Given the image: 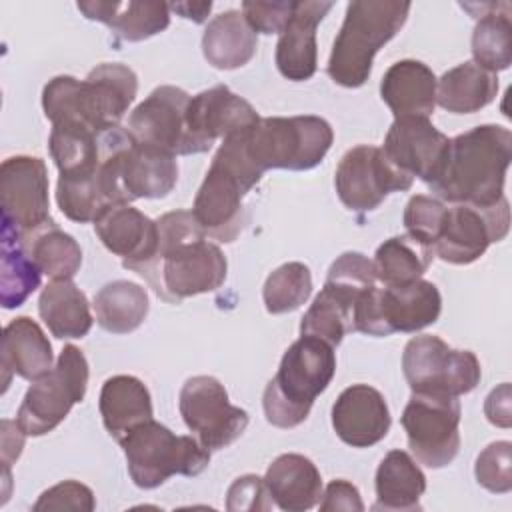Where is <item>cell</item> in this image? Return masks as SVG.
<instances>
[{"instance_id":"7dc6e473","label":"cell","mask_w":512,"mask_h":512,"mask_svg":"<svg viewBox=\"0 0 512 512\" xmlns=\"http://www.w3.org/2000/svg\"><path fill=\"white\" fill-rule=\"evenodd\" d=\"M484 414L486 418L500 428H510L512 424V412H510V384L504 382L498 388H494L486 402H484Z\"/></svg>"},{"instance_id":"d6a6232c","label":"cell","mask_w":512,"mask_h":512,"mask_svg":"<svg viewBox=\"0 0 512 512\" xmlns=\"http://www.w3.org/2000/svg\"><path fill=\"white\" fill-rule=\"evenodd\" d=\"M148 308L146 288L128 280L108 282L94 296L96 322L112 334L136 330L146 320Z\"/></svg>"},{"instance_id":"7c38bea8","label":"cell","mask_w":512,"mask_h":512,"mask_svg":"<svg viewBox=\"0 0 512 512\" xmlns=\"http://www.w3.org/2000/svg\"><path fill=\"white\" fill-rule=\"evenodd\" d=\"M410 452L428 468L448 466L460 450L458 396L412 392L400 418Z\"/></svg>"},{"instance_id":"ffe728a7","label":"cell","mask_w":512,"mask_h":512,"mask_svg":"<svg viewBox=\"0 0 512 512\" xmlns=\"http://www.w3.org/2000/svg\"><path fill=\"white\" fill-rule=\"evenodd\" d=\"M390 410L384 396L368 384H352L332 406L336 436L352 448L378 444L390 430Z\"/></svg>"},{"instance_id":"5b68a950","label":"cell","mask_w":512,"mask_h":512,"mask_svg":"<svg viewBox=\"0 0 512 512\" xmlns=\"http://www.w3.org/2000/svg\"><path fill=\"white\" fill-rule=\"evenodd\" d=\"M410 2L398 0H356L346 6L342 28L332 44L326 72L344 86H362L370 72L376 52L392 40L404 26Z\"/></svg>"},{"instance_id":"836d02e7","label":"cell","mask_w":512,"mask_h":512,"mask_svg":"<svg viewBox=\"0 0 512 512\" xmlns=\"http://www.w3.org/2000/svg\"><path fill=\"white\" fill-rule=\"evenodd\" d=\"M434 260V250L410 234L384 240L374 254V274L382 286H400L422 278Z\"/></svg>"},{"instance_id":"6da1fadb","label":"cell","mask_w":512,"mask_h":512,"mask_svg":"<svg viewBox=\"0 0 512 512\" xmlns=\"http://www.w3.org/2000/svg\"><path fill=\"white\" fill-rule=\"evenodd\" d=\"M158 244L154 256L138 266L150 288L166 302L214 292L226 280L222 250L206 240L192 210H174L156 220Z\"/></svg>"},{"instance_id":"74e56055","label":"cell","mask_w":512,"mask_h":512,"mask_svg":"<svg viewBox=\"0 0 512 512\" xmlns=\"http://www.w3.org/2000/svg\"><path fill=\"white\" fill-rule=\"evenodd\" d=\"M348 332H354L352 306L330 290L322 288L300 322V334L320 338L330 346H338Z\"/></svg>"},{"instance_id":"f1b7e54d","label":"cell","mask_w":512,"mask_h":512,"mask_svg":"<svg viewBox=\"0 0 512 512\" xmlns=\"http://www.w3.org/2000/svg\"><path fill=\"white\" fill-rule=\"evenodd\" d=\"M258 48V34L240 10L214 16L202 34V52L218 70H234L248 64Z\"/></svg>"},{"instance_id":"484cf974","label":"cell","mask_w":512,"mask_h":512,"mask_svg":"<svg viewBox=\"0 0 512 512\" xmlns=\"http://www.w3.org/2000/svg\"><path fill=\"white\" fill-rule=\"evenodd\" d=\"M52 360V344L38 322L28 316H18L6 324L2 336L4 390L10 384L12 374H18L24 380H38L54 368Z\"/></svg>"},{"instance_id":"c3c4849f","label":"cell","mask_w":512,"mask_h":512,"mask_svg":"<svg viewBox=\"0 0 512 512\" xmlns=\"http://www.w3.org/2000/svg\"><path fill=\"white\" fill-rule=\"evenodd\" d=\"M24 430L18 426V422L2 420L0 422V458L4 470H10V464L18 460L24 448Z\"/></svg>"},{"instance_id":"f546056e","label":"cell","mask_w":512,"mask_h":512,"mask_svg":"<svg viewBox=\"0 0 512 512\" xmlns=\"http://www.w3.org/2000/svg\"><path fill=\"white\" fill-rule=\"evenodd\" d=\"M376 504L372 510H418L426 476L404 450H390L376 470Z\"/></svg>"},{"instance_id":"b9f144b4","label":"cell","mask_w":512,"mask_h":512,"mask_svg":"<svg viewBox=\"0 0 512 512\" xmlns=\"http://www.w3.org/2000/svg\"><path fill=\"white\" fill-rule=\"evenodd\" d=\"M474 474L480 486L490 492L506 494L512 490V444L498 440L486 446L474 466Z\"/></svg>"},{"instance_id":"ba28073f","label":"cell","mask_w":512,"mask_h":512,"mask_svg":"<svg viewBox=\"0 0 512 512\" xmlns=\"http://www.w3.org/2000/svg\"><path fill=\"white\" fill-rule=\"evenodd\" d=\"M442 310L436 284L414 280L400 286L366 290L354 304L352 328L368 336H390L394 332H418L434 324Z\"/></svg>"},{"instance_id":"e575fe53","label":"cell","mask_w":512,"mask_h":512,"mask_svg":"<svg viewBox=\"0 0 512 512\" xmlns=\"http://www.w3.org/2000/svg\"><path fill=\"white\" fill-rule=\"evenodd\" d=\"M48 148L60 176H88L100 166V132L58 124L52 126Z\"/></svg>"},{"instance_id":"3957f363","label":"cell","mask_w":512,"mask_h":512,"mask_svg":"<svg viewBox=\"0 0 512 512\" xmlns=\"http://www.w3.org/2000/svg\"><path fill=\"white\" fill-rule=\"evenodd\" d=\"M138 92L132 68L112 62L96 66L86 80L56 76L42 90V108L52 126H82L94 132L118 126Z\"/></svg>"},{"instance_id":"52a82bcc","label":"cell","mask_w":512,"mask_h":512,"mask_svg":"<svg viewBox=\"0 0 512 512\" xmlns=\"http://www.w3.org/2000/svg\"><path fill=\"white\" fill-rule=\"evenodd\" d=\"M128 474L138 488L150 490L170 476H198L210 464V450L192 436H176L164 424L146 420L118 440Z\"/></svg>"},{"instance_id":"5bb4252c","label":"cell","mask_w":512,"mask_h":512,"mask_svg":"<svg viewBox=\"0 0 512 512\" xmlns=\"http://www.w3.org/2000/svg\"><path fill=\"white\" fill-rule=\"evenodd\" d=\"M190 96L178 86H158L128 116V132L150 150L180 156L200 154L188 128Z\"/></svg>"},{"instance_id":"44dd1931","label":"cell","mask_w":512,"mask_h":512,"mask_svg":"<svg viewBox=\"0 0 512 512\" xmlns=\"http://www.w3.org/2000/svg\"><path fill=\"white\" fill-rule=\"evenodd\" d=\"M334 2L304 0L294 4V12L278 36L276 66L278 72L292 80H310L318 68L316 28L332 10Z\"/></svg>"},{"instance_id":"1f68e13d","label":"cell","mask_w":512,"mask_h":512,"mask_svg":"<svg viewBox=\"0 0 512 512\" xmlns=\"http://www.w3.org/2000/svg\"><path fill=\"white\" fill-rule=\"evenodd\" d=\"M498 94L494 72L474 62H462L436 82V102L452 114H472L488 106Z\"/></svg>"},{"instance_id":"9a60e30c","label":"cell","mask_w":512,"mask_h":512,"mask_svg":"<svg viewBox=\"0 0 512 512\" xmlns=\"http://www.w3.org/2000/svg\"><path fill=\"white\" fill-rule=\"evenodd\" d=\"M414 178L398 170L378 146L350 148L338 162L334 186L340 202L352 212L378 208L390 192L410 190Z\"/></svg>"},{"instance_id":"ac0fdd59","label":"cell","mask_w":512,"mask_h":512,"mask_svg":"<svg viewBox=\"0 0 512 512\" xmlns=\"http://www.w3.org/2000/svg\"><path fill=\"white\" fill-rule=\"evenodd\" d=\"M450 138L428 118H394L386 132L382 152L404 174L430 184L438 176L448 152Z\"/></svg>"},{"instance_id":"d4e9b609","label":"cell","mask_w":512,"mask_h":512,"mask_svg":"<svg viewBox=\"0 0 512 512\" xmlns=\"http://www.w3.org/2000/svg\"><path fill=\"white\" fill-rule=\"evenodd\" d=\"M270 500L284 512L314 508L322 496V478L316 464L302 454H282L264 476Z\"/></svg>"},{"instance_id":"681fc988","label":"cell","mask_w":512,"mask_h":512,"mask_svg":"<svg viewBox=\"0 0 512 512\" xmlns=\"http://www.w3.org/2000/svg\"><path fill=\"white\" fill-rule=\"evenodd\" d=\"M170 10H174L176 14H180L182 18L186 20H194V22H204L206 16L210 14L212 10V2H174V4H168Z\"/></svg>"},{"instance_id":"60d3db41","label":"cell","mask_w":512,"mask_h":512,"mask_svg":"<svg viewBox=\"0 0 512 512\" xmlns=\"http://www.w3.org/2000/svg\"><path fill=\"white\" fill-rule=\"evenodd\" d=\"M446 210L448 206L438 198H432L426 194L412 196L404 208V218H402L406 234H410L418 242L432 248L442 230Z\"/></svg>"},{"instance_id":"d6986e66","label":"cell","mask_w":512,"mask_h":512,"mask_svg":"<svg viewBox=\"0 0 512 512\" xmlns=\"http://www.w3.org/2000/svg\"><path fill=\"white\" fill-rule=\"evenodd\" d=\"M186 116L190 134L200 146V152H208L218 138L224 140L260 120L254 106L224 84L190 96Z\"/></svg>"},{"instance_id":"f6af8a7d","label":"cell","mask_w":512,"mask_h":512,"mask_svg":"<svg viewBox=\"0 0 512 512\" xmlns=\"http://www.w3.org/2000/svg\"><path fill=\"white\" fill-rule=\"evenodd\" d=\"M270 498L264 478L256 474H244L232 482L228 488V510H268L272 502H266Z\"/></svg>"},{"instance_id":"f35d334b","label":"cell","mask_w":512,"mask_h":512,"mask_svg":"<svg viewBox=\"0 0 512 512\" xmlns=\"http://www.w3.org/2000/svg\"><path fill=\"white\" fill-rule=\"evenodd\" d=\"M312 294V274L302 262H286L278 266L264 282L262 298L270 314H286L298 310Z\"/></svg>"},{"instance_id":"ee69618b","label":"cell","mask_w":512,"mask_h":512,"mask_svg":"<svg viewBox=\"0 0 512 512\" xmlns=\"http://www.w3.org/2000/svg\"><path fill=\"white\" fill-rule=\"evenodd\" d=\"M96 508L94 494L88 486L76 482V480H64L38 498V502L32 506L34 512L40 510H84L92 512Z\"/></svg>"},{"instance_id":"9c48e42d","label":"cell","mask_w":512,"mask_h":512,"mask_svg":"<svg viewBox=\"0 0 512 512\" xmlns=\"http://www.w3.org/2000/svg\"><path fill=\"white\" fill-rule=\"evenodd\" d=\"M2 238L26 246L40 232L56 226L50 216L48 172L42 158L12 156L0 166Z\"/></svg>"},{"instance_id":"4fadbf2b","label":"cell","mask_w":512,"mask_h":512,"mask_svg":"<svg viewBox=\"0 0 512 512\" xmlns=\"http://www.w3.org/2000/svg\"><path fill=\"white\" fill-rule=\"evenodd\" d=\"M178 408L194 438L210 452L236 442L248 426V412L230 404L226 388L214 376L188 378Z\"/></svg>"},{"instance_id":"d590c367","label":"cell","mask_w":512,"mask_h":512,"mask_svg":"<svg viewBox=\"0 0 512 512\" xmlns=\"http://www.w3.org/2000/svg\"><path fill=\"white\" fill-rule=\"evenodd\" d=\"M24 248L40 272L52 280H72L82 266V250L78 242L58 226L40 232Z\"/></svg>"},{"instance_id":"8d00e7d4","label":"cell","mask_w":512,"mask_h":512,"mask_svg":"<svg viewBox=\"0 0 512 512\" xmlns=\"http://www.w3.org/2000/svg\"><path fill=\"white\" fill-rule=\"evenodd\" d=\"M40 268L28 250L14 240L2 238L0 262V304L10 310L26 302V298L40 286Z\"/></svg>"},{"instance_id":"603a6c76","label":"cell","mask_w":512,"mask_h":512,"mask_svg":"<svg viewBox=\"0 0 512 512\" xmlns=\"http://www.w3.org/2000/svg\"><path fill=\"white\" fill-rule=\"evenodd\" d=\"M78 10L88 20L106 24L118 38L126 42H140L160 34L170 24V6L164 2H102L84 0L78 2Z\"/></svg>"},{"instance_id":"30bf717a","label":"cell","mask_w":512,"mask_h":512,"mask_svg":"<svg viewBox=\"0 0 512 512\" xmlns=\"http://www.w3.org/2000/svg\"><path fill=\"white\" fill-rule=\"evenodd\" d=\"M88 386V362L80 348L66 344L50 372L32 380L18 408L16 422L26 436L52 432L84 400Z\"/></svg>"},{"instance_id":"83f0119b","label":"cell","mask_w":512,"mask_h":512,"mask_svg":"<svg viewBox=\"0 0 512 512\" xmlns=\"http://www.w3.org/2000/svg\"><path fill=\"white\" fill-rule=\"evenodd\" d=\"M98 408L104 428L116 442L138 424L152 420V398L146 384L128 374L112 376L102 384Z\"/></svg>"},{"instance_id":"8fae6325","label":"cell","mask_w":512,"mask_h":512,"mask_svg":"<svg viewBox=\"0 0 512 512\" xmlns=\"http://www.w3.org/2000/svg\"><path fill=\"white\" fill-rule=\"evenodd\" d=\"M402 370L412 392L446 396L472 392L482 376L474 352L454 350L432 334L408 340L402 354Z\"/></svg>"},{"instance_id":"4316f807","label":"cell","mask_w":512,"mask_h":512,"mask_svg":"<svg viewBox=\"0 0 512 512\" xmlns=\"http://www.w3.org/2000/svg\"><path fill=\"white\" fill-rule=\"evenodd\" d=\"M478 22L472 32L474 64L488 72L506 70L512 64V20L510 2L460 4Z\"/></svg>"},{"instance_id":"bcb514c9","label":"cell","mask_w":512,"mask_h":512,"mask_svg":"<svg viewBox=\"0 0 512 512\" xmlns=\"http://www.w3.org/2000/svg\"><path fill=\"white\" fill-rule=\"evenodd\" d=\"M320 510L322 512H338V510L362 512L364 504L360 500L358 488L352 482H348V480H332L326 486L324 494H322Z\"/></svg>"},{"instance_id":"4dcf8cb0","label":"cell","mask_w":512,"mask_h":512,"mask_svg":"<svg viewBox=\"0 0 512 512\" xmlns=\"http://www.w3.org/2000/svg\"><path fill=\"white\" fill-rule=\"evenodd\" d=\"M38 312L52 336L84 338L92 328V314L86 294L72 280H52L38 298Z\"/></svg>"},{"instance_id":"cb8c5ba5","label":"cell","mask_w":512,"mask_h":512,"mask_svg":"<svg viewBox=\"0 0 512 512\" xmlns=\"http://www.w3.org/2000/svg\"><path fill=\"white\" fill-rule=\"evenodd\" d=\"M436 76L418 60H400L392 64L380 82V96L394 118H428L436 108Z\"/></svg>"},{"instance_id":"277c9868","label":"cell","mask_w":512,"mask_h":512,"mask_svg":"<svg viewBox=\"0 0 512 512\" xmlns=\"http://www.w3.org/2000/svg\"><path fill=\"white\" fill-rule=\"evenodd\" d=\"M336 372L334 346L314 336H300L284 352L276 376L266 384L262 406L272 426L294 428L302 424L310 408Z\"/></svg>"},{"instance_id":"8992f818","label":"cell","mask_w":512,"mask_h":512,"mask_svg":"<svg viewBox=\"0 0 512 512\" xmlns=\"http://www.w3.org/2000/svg\"><path fill=\"white\" fill-rule=\"evenodd\" d=\"M250 162L264 174L272 168L310 170L328 154L334 132L320 116H274L242 132Z\"/></svg>"},{"instance_id":"7402d4cb","label":"cell","mask_w":512,"mask_h":512,"mask_svg":"<svg viewBox=\"0 0 512 512\" xmlns=\"http://www.w3.org/2000/svg\"><path fill=\"white\" fill-rule=\"evenodd\" d=\"M94 230L100 242L116 256H122V266L136 270L148 262L158 244L156 222L130 204L106 208L96 220Z\"/></svg>"},{"instance_id":"7a4b0ae2","label":"cell","mask_w":512,"mask_h":512,"mask_svg":"<svg viewBox=\"0 0 512 512\" xmlns=\"http://www.w3.org/2000/svg\"><path fill=\"white\" fill-rule=\"evenodd\" d=\"M510 160L512 132L498 124H482L450 138L442 168L428 186L450 204L492 206L504 198Z\"/></svg>"},{"instance_id":"e0dca14e","label":"cell","mask_w":512,"mask_h":512,"mask_svg":"<svg viewBox=\"0 0 512 512\" xmlns=\"http://www.w3.org/2000/svg\"><path fill=\"white\" fill-rule=\"evenodd\" d=\"M250 190L234 172L212 162L192 206V214L204 234L220 242H234L248 224L244 198Z\"/></svg>"},{"instance_id":"2e32d148","label":"cell","mask_w":512,"mask_h":512,"mask_svg":"<svg viewBox=\"0 0 512 512\" xmlns=\"http://www.w3.org/2000/svg\"><path fill=\"white\" fill-rule=\"evenodd\" d=\"M510 230V208L506 196L492 206L454 204L446 210L442 230L432 246L434 256L450 264L478 260L492 242L506 238Z\"/></svg>"},{"instance_id":"7bdbcfd3","label":"cell","mask_w":512,"mask_h":512,"mask_svg":"<svg viewBox=\"0 0 512 512\" xmlns=\"http://www.w3.org/2000/svg\"><path fill=\"white\" fill-rule=\"evenodd\" d=\"M294 4V0H244L242 14L256 34H280L294 12Z\"/></svg>"},{"instance_id":"ab89813d","label":"cell","mask_w":512,"mask_h":512,"mask_svg":"<svg viewBox=\"0 0 512 512\" xmlns=\"http://www.w3.org/2000/svg\"><path fill=\"white\" fill-rule=\"evenodd\" d=\"M376 286L374 264L360 252H344L338 256L326 276L324 288L348 302L354 310L356 300Z\"/></svg>"}]
</instances>
